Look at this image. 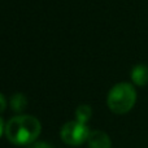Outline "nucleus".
Masks as SVG:
<instances>
[{"instance_id":"6e6552de","label":"nucleus","mask_w":148,"mask_h":148,"mask_svg":"<svg viewBox=\"0 0 148 148\" xmlns=\"http://www.w3.org/2000/svg\"><path fill=\"white\" fill-rule=\"evenodd\" d=\"M26 148H52V146L44 143V142H38V143H33L31 146H29Z\"/></svg>"},{"instance_id":"0eeeda50","label":"nucleus","mask_w":148,"mask_h":148,"mask_svg":"<svg viewBox=\"0 0 148 148\" xmlns=\"http://www.w3.org/2000/svg\"><path fill=\"white\" fill-rule=\"evenodd\" d=\"M91 116H92V109L90 105H79L75 110L77 121H79L82 123H86L91 118Z\"/></svg>"},{"instance_id":"7ed1b4c3","label":"nucleus","mask_w":148,"mask_h":148,"mask_svg":"<svg viewBox=\"0 0 148 148\" xmlns=\"http://www.w3.org/2000/svg\"><path fill=\"white\" fill-rule=\"evenodd\" d=\"M91 131L88 130L86 123H82L79 121H70L66 122L61 129V139L68 146H81L84 142H87Z\"/></svg>"},{"instance_id":"423d86ee","label":"nucleus","mask_w":148,"mask_h":148,"mask_svg":"<svg viewBox=\"0 0 148 148\" xmlns=\"http://www.w3.org/2000/svg\"><path fill=\"white\" fill-rule=\"evenodd\" d=\"M26 104H27V100L22 94H16L10 99V107L14 112H22L26 108Z\"/></svg>"},{"instance_id":"f257e3e1","label":"nucleus","mask_w":148,"mask_h":148,"mask_svg":"<svg viewBox=\"0 0 148 148\" xmlns=\"http://www.w3.org/2000/svg\"><path fill=\"white\" fill-rule=\"evenodd\" d=\"M42 131V125L34 116H16L5 125L8 140L17 146H27L36 140Z\"/></svg>"},{"instance_id":"9d476101","label":"nucleus","mask_w":148,"mask_h":148,"mask_svg":"<svg viewBox=\"0 0 148 148\" xmlns=\"http://www.w3.org/2000/svg\"><path fill=\"white\" fill-rule=\"evenodd\" d=\"M5 131V126H4V121H3V118L0 117V136L3 135V133Z\"/></svg>"},{"instance_id":"f03ea898","label":"nucleus","mask_w":148,"mask_h":148,"mask_svg":"<svg viewBox=\"0 0 148 148\" xmlns=\"http://www.w3.org/2000/svg\"><path fill=\"white\" fill-rule=\"evenodd\" d=\"M136 101V91L133 84L122 82L110 88L108 94V108L116 114H125L130 112Z\"/></svg>"},{"instance_id":"20e7f679","label":"nucleus","mask_w":148,"mask_h":148,"mask_svg":"<svg viewBox=\"0 0 148 148\" xmlns=\"http://www.w3.org/2000/svg\"><path fill=\"white\" fill-rule=\"evenodd\" d=\"M87 143H88V148H110L112 146L109 135L100 130L92 131L87 139Z\"/></svg>"},{"instance_id":"1a4fd4ad","label":"nucleus","mask_w":148,"mask_h":148,"mask_svg":"<svg viewBox=\"0 0 148 148\" xmlns=\"http://www.w3.org/2000/svg\"><path fill=\"white\" fill-rule=\"evenodd\" d=\"M5 107H7V101H5L4 96L0 94V113H3L5 110Z\"/></svg>"},{"instance_id":"39448f33","label":"nucleus","mask_w":148,"mask_h":148,"mask_svg":"<svg viewBox=\"0 0 148 148\" xmlns=\"http://www.w3.org/2000/svg\"><path fill=\"white\" fill-rule=\"evenodd\" d=\"M131 79L136 86H146L148 84V66L146 65H136L131 70Z\"/></svg>"}]
</instances>
